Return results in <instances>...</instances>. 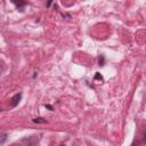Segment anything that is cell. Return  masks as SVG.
Instances as JSON below:
<instances>
[{
  "instance_id": "8992f818",
  "label": "cell",
  "mask_w": 146,
  "mask_h": 146,
  "mask_svg": "<svg viewBox=\"0 0 146 146\" xmlns=\"http://www.w3.org/2000/svg\"><path fill=\"white\" fill-rule=\"evenodd\" d=\"M99 65H104V57L103 56L99 57Z\"/></svg>"
},
{
  "instance_id": "ba28073f",
  "label": "cell",
  "mask_w": 146,
  "mask_h": 146,
  "mask_svg": "<svg viewBox=\"0 0 146 146\" xmlns=\"http://www.w3.org/2000/svg\"><path fill=\"white\" fill-rule=\"evenodd\" d=\"M1 111H2V108H1V106H0V112H1Z\"/></svg>"
},
{
  "instance_id": "5b68a950",
  "label": "cell",
  "mask_w": 146,
  "mask_h": 146,
  "mask_svg": "<svg viewBox=\"0 0 146 146\" xmlns=\"http://www.w3.org/2000/svg\"><path fill=\"white\" fill-rule=\"evenodd\" d=\"M3 70H5V65H3V63H2V62H0V75L2 74Z\"/></svg>"
},
{
  "instance_id": "3957f363",
  "label": "cell",
  "mask_w": 146,
  "mask_h": 146,
  "mask_svg": "<svg viewBox=\"0 0 146 146\" xmlns=\"http://www.w3.org/2000/svg\"><path fill=\"white\" fill-rule=\"evenodd\" d=\"M33 122H35V123H46V120H43L42 117H35V119H33Z\"/></svg>"
},
{
  "instance_id": "52a82bcc",
  "label": "cell",
  "mask_w": 146,
  "mask_h": 146,
  "mask_svg": "<svg viewBox=\"0 0 146 146\" xmlns=\"http://www.w3.org/2000/svg\"><path fill=\"white\" fill-rule=\"evenodd\" d=\"M51 2H52V0H48V2H47V7H48V8L50 7V3H51Z\"/></svg>"
},
{
  "instance_id": "7a4b0ae2",
  "label": "cell",
  "mask_w": 146,
  "mask_h": 146,
  "mask_svg": "<svg viewBox=\"0 0 146 146\" xmlns=\"http://www.w3.org/2000/svg\"><path fill=\"white\" fill-rule=\"evenodd\" d=\"M11 2L15 5L17 10H21V11H23L25 6H26V1L25 0H11Z\"/></svg>"
},
{
  "instance_id": "6da1fadb",
  "label": "cell",
  "mask_w": 146,
  "mask_h": 146,
  "mask_svg": "<svg viewBox=\"0 0 146 146\" xmlns=\"http://www.w3.org/2000/svg\"><path fill=\"white\" fill-rule=\"evenodd\" d=\"M21 99H22V94H21V92L15 94V95L10 98V106H11V107H16V106L18 105V103L21 102Z\"/></svg>"
},
{
  "instance_id": "277c9868",
  "label": "cell",
  "mask_w": 146,
  "mask_h": 146,
  "mask_svg": "<svg viewBox=\"0 0 146 146\" xmlns=\"http://www.w3.org/2000/svg\"><path fill=\"white\" fill-rule=\"evenodd\" d=\"M7 139V135L6 133H0V144H3Z\"/></svg>"
}]
</instances>
